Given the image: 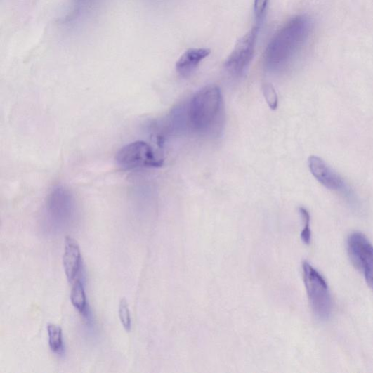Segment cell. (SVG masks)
<instances>
[{
    "label": "cell",
    "mask_w": 373,
    "mask_h": 373,
    "mask_svg": "<svg viewBox=\"0 0 373 373\" xmlns=\"http://www.w3.org/2000/svg\"><path fill=\"white\" fill-rule=\"evenodd\" d=\"M74 203L71 195L63 188L53 189L46 208V219L51 228L60 231L73 219Z\"/></svg>",
    "instance_id": "8992f818"
},
{
    "label": "cell",
    "mask_w": 373,
    "mask_h": 373,
    "mask_svg": "<svg viewBox=\"0 0 373 373\" xmlns=\"http://www.w3.org/2000/svg\"><path fill=\"white\" fill-rule=\"evenodd\" d=\"M263 90L266 101L269 107L273 110H277L279 105V98L276 90L270 84H265Z\"/></svg>",
    "instance_id": "9a60e30c"
},
{
    "label": "cell",
    "mask_w": 373,
    "mask_h": 373,
    "mask_svg": "<svg viewBox=\"0 0 373 373\" xmlns=\"http://www.w3.org/2000/svg\"><path fill=\"white\" fill-rule=\"evenodd\" d=\"M117 166L124 171L143 168H159L164 160L157 156L152 148L145 142L137 141L122 148L115 157Z\"/></svg>",
    "instance_id": "277c9868"
},
{
    "label": "cell",
    "mask_w": 373,
    "mask_h": 373,
    "mask_svg": "<svg viewBox=\"0 0 373 373\" xmlns=\"http://www.w3.org/2000/svg\"><path fill=\"white\" fill-rule=\"evenodd\" d=\"M48 343L51 350L58 355H63L65 351L63 329L60 326L49 324L48 326Z\"/></svg>",
    "instance_id": "7c38bea8"
},
{
    "label": "cell",
    "mask_w": 373,
    "mask_h": 373,
    "mask_svg": "<svg viewBox=\"0 0 373 373\" xmlns=\"http://www.w3.org/2000/svg\"><path fill=\"white\" fill-rule=\"evenodd\" d=\"M269 0H254V13L257 23L261 24Z\"/></svg>",
    "instance_id": "e0dca14e"
},
{
    "label": "cell",
    "mask_w": 373,
    "mask_h": 373,
    "mask_svg": "<svg viewBox=\"0 0 373 373\" xmlns=\"http://www.w3.org/2000/svg\"><path fill=\"white\" fill-rule=\"evenodd\" d=\"M260 25L257 23L242 37L225 63L227 72L233 76L242 75L251 64L256 46Z\"/></svg>",
    "instance_id": "5b68a950"
},
{
    "label": "cell",
    "mask_w": 373,
    "mask_h": 373,
    "mask_svg": "<svg viewBox=\"0 0 373 373\" xmlns=\"http://www.w3.org/2000/svg\"><path fill=\"white\" fill-rule=\"evenodd\" d=\"M70 300L72 306L79 311L85 318L89 316V308L84 284L80 280L73 282L70 294Z\"/></svg>",
    "instance_id": "8fae6325"
},
{
    "label": "cell",
    "mask_w": 373,
    "mask_h": 373,
    "mask_svg": "<svg viewBox=\"0 0 373 373\" xmlns=\"http://www.w3.org/2000/svg\"><path fill=\"white\" fill-rule=\"evenodd\" d=\"M188 121L196 132L207 133L217 128L223 114V98L221 89L207 86L195 93L188 107Z\"/></svg>",
    "instance_id": "7a4b0ae2"
},
{
    "label": "cell",
    "mask_w": 373,
    "mask_h": 373,
    "mask_svg": "<svg viewBox=\"0 0 373 373\" xmlns=\"http://www.w3.org/2000/svg\"><path fill=\"white\" fill-rule=\"evenodd\" d=\"M304 282L309 302L315 316L326 320L332 312V297L328 284L322 275L310 263L303 265Z\"/></svg>",
    "instance_id": "3957f363"
},
{
    "label": "cell",
    "mask_w": 373,
    "mask_h": 373,
    "mask_svg": "<svg viewBox=\"0 0 373 373\" xmlns=\"http://www.w3.org/2000/svg\"><path fill=\"white\" fill-rule=\"evenodd\" d=\"M300 214L304 224V228L301 232V240L307 245L310 244L311 241V230L310 228V214L308 210L303 207L299 209Z\"/></svg>",
    "instance_id": "2e32d148"
},
{
    "label": "cell",
    "mask_w": 373,
    "mask_h": 373,
    "mask_svg": "<svg viewBox=\"0 0 373 373\" xmlns=\"http://www.w3.org/2000/svg\"><path fill=\"white\" fill-rule=\"evenodd\" d=\"M98 2L99 0H74V9L70 16V20L92 10Z\"/></svg>",
    "instance_id": "4fadbf2b"
},
{
    "label": "cell",
    "mask_w": 373,
    "mask_h": 373,
    "mask_svg": "<svg viewBox=\"0 0 373 373\" xmlns=\"http://www.w3.org/2000/svg\"><path fill=\"white\" fill-rule=\"evenodd\" d=\"M119 318L125 330L129 332L131 330V313L128 302L126 299H122L119 308Z\"/></svg>",
    "instance_id": "5bb4252c"
},
{
    "label": "cell",
    "mask_w": 373,
    "mask_h": 373,
    "mask_svg": "<svg viewBox=\"0 0 373 373\" xmlns=\"http://www.w3.org/2000/svg\"><path fill=\"white\" fill-rule=\"evenodd\" d=\"M311 27V22L306 15L291 18L269 42L265 51L266 66L278 69L289 64L306 42Z\"/></svg>",
    "instance_id": "6da1fadb"
},
{
    "label": "cell",
    "mask_w": 373,
    "mask_h": 373,
    "mask_svg": "<svg viewBox=\"0 0 373 373\" xmlns=\"http://www.w3.org/2000/svg\"><path fill=\"white\" fill-rule=\"evenodd\" d=\"M309 169L323 186L331 190L342 192L350 197V191L341 176L320 157L312 155L308 159Z\"/></svg>",
    "instance_id": "ba28073f"
},
{
    "label": "cell",
    "mask_w": 373,
    "mask_h": 373,
    "mask_svg": "<svg viewBox=\"0 0 373 373\" xmlns=\"http://www.w3.org/2000/svg\"><path fill=\"white\" fill-rule=\"evenodd\" d=\"M211 53L207 48H190L176 63V72L183 77H188L198 68L200 63Z\"/></svg>",
    "instance_id": "30bf717a"
},
{
    "label": "cell",
    "mask_w": 373,
    "mask_h": 373,
    "mask_svg": "<svg viewBox=\"0 0 373 373\" xmlns=\"http://www.w3.org/2000/svg\"><path fill=\"white\" fill-rule=\"evenodd\" d=\"M82 266V254L79 244L70 237L65 240L63 266L67 280L72 283L79 273Z\"/></svg>",
    "instance_id": "9c48e42d"
},
{
    "label": "cell",
    "mask_w": 373,
    "mask_h": 373,
    "mask_svg": "<svg viewBox=\"0 0 373 373\" xmlns=\"http://www.w3.org/2000/svg\"><path fill=\"white\" fill-rule=\"evenodd\" d=\"M348 250L351 261L364 273L369 286L373 289V246L365 235L355 232L349 235Z\"/></svg>",
    "instance_id": "52a82bcc"
}]
</instances>
